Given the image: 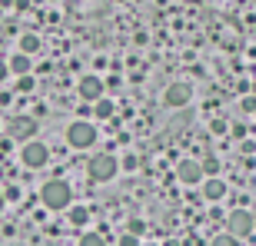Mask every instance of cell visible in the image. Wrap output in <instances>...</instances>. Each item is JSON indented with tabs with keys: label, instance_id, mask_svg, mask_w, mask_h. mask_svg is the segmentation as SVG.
Masks as SVG:
<instances>
[{
	"label": "cell",
	"instance_id": "cell-3",
	"mask_svg": "<svg viewBox=\"0 0 256 246\" xmlns=\"http://www.w3.org/2000/svg\"><path fill=\"white\" fill-rule=\"evenodd\" d=\"M116 170H120V160L110 156V153H100V156H94V160L86 163V173H90V180H96V183L114 180Z\"/></svg>",
	"mask_w": 256,
	"mask_h": 246
},
{
	"label": "cell",
	"instance_id": "cell-17",
	"mask_svg": "<svg viewBox=\"0 0 256 246\" xmlns=\"http://www.w3.org/2000/svg\"><path fill=\"white\" fill-rule=\"evenodd\" d=\"M80 246H106V240L100 236V233H86V236L80 240Z\"/></svg>",
	"mask_w": 256,
	"mask_h": 246
},
{
	"label": "cell",
	"instance_id": "cell-11",
	"mask_svg": "<svg viewBox=\"0 0 256 246\" xmlns=\"http://www.w3.org/2000/svg\"><path fill=\"white\" fill-rule=\"evenodd\" d=\"M10 74L30 76V57H27V54H17V57H10Z\"/></svg>",
	"mask_w": 256,
	"mask_h": 246
},
{
	"label": "cell",
	"instance_id": "cell-18",
	"mask_svg": "<svg viewBox=\"0 0 256 246\" xmlns=\"http://www.w3.org/2000/svg\"><path fill=\"white\" fill-rule=\"evenodd\" d=\"M143 230H146V223H143V220H130L126 233H133V236H143Z\"/></svg>",
	"mask_w": 256,
	"mask_h": 246
},
{
	"label": "cell",
	"instance_id": "cell-12",
	"mask_svg": "<svg viewBox=\"0 0 256 246\" xmlns=\"http://www.w3.org/2000/svg\"><path fill=\"white\" fill-rule=\"evenodd\" d=\"M40 47H44V40H40L37 34H24V37H20V54H27V57H30V54H37Z\"/></svg>",
	"mask_w": 256,
	"mask_h": 246
},
{
	"label": "cell",
	"instance_id": "cell-5",
	"mask_svg": "<svg viewBox=\"0 0 256 246\" xmlns=\"http://www.w3.org/2000/svg\"><path fill=\"white\" fill-rule=\"evenodd\" d=\"M20 160H24V166H30V170H40V166H47L50 160V150H47V143H40V140H30L24 150H20Z\"/></svg>",
	"mask_w": 256,
	"mask_h": 246
},
{
	"label": "cell",
	"instance_id": "cell-6",
	"mask_svg": "<svg viewBox=\"0 0 256 246\" xmlns=\"http://www.w3.org/2000/svg\"><path fill=\"white\" fill-rule=\"evenodd\" d=\"M76 90H80V100H86V104H100L106 84L96 74H86V76H80V86H76Z\"/></svg>",
	"mask_w": 256,
	"mask_h": 246
},
{
	"label": "cell",
	"instance_id": "cell-15",
	"mask_svg": "<svg viewBox=\"0 0 256 246\" xmlns=\"http://www.w3.org/2000/svg\"><path fill=\"white\" fill-rule=\"evenodd\" d=\"M110 116H114V104L110 100H100L96 104V120H110Z\"/></svg>",
	"mask_w": 256,
	"mask_h": 246
},
{
	"label": "cell",
	"instance_id": "cell-21",
	"mask_svg": "<svg viewBox=\"0 0 256 246\" xmlns=\"http://www.w3.org/2000/svg\"><path fill=\"white\" fill-rule=\"evenodd\" d=\"M7 76H10V64H7V60H0V84H4Z\"/></svg>",
	"mask_w": 256,
	"mask_h": 246
},
{
	"label": "cell",
	"instance_id": "cell-25",
	"mask_svg": "<svg viewBox=\"0 0 256 246\" xmlns=\"http://www.w3.org/2000/svg\"><path fill=\"white\" fill-rule=\"evenodd\" d=\"M0 210H4V193H0Z\"/></svg>",
	"mask_w": 256,
	"mask_h": 246
},
{
	"label": "cell",
	"instance_id": "cell-14",
	"mask_svg": "<svg viewBox=\"0 0 256 246\" xmlns=\"http://www.w3.org/2000/svg\"><path fill=\"white\" fill-rule=\"evenodd\" d=\"M200 166H203V173H206L210 180H216V173H220V160H216V156H206Z\"/></svg>",
	"mask_w": 256,
	"mask_h": 246
},
{
	"label": "cell",
	"instance_id": "cell-19",
	"mask_svg": "<svg viewBox=\"0 0 256 246\" xmlns=\"http://www.w3.org/2000/svg\"><path fill=\"white\" fill-rule=\"evenodd\" d=\"M34 86H37V84H34L30 76H20V80H17V90H20V94H30Z\"/></svg>",
	"mask_w": 256,
	"mask_h": 246
},
{
	"label": "cell",
	"instance_id": "cell-7",
	"mask_svg": "<svg viewBox=\"0 0 256 246\" xmlns=\"http://www.w3.org/2000/svg\"><path fill=\"white\" fill-rule=\"evenodd\" d=\"M193 100V86L190 84H170L166 94H163V104L166 106H186Z\"/></svg>",
	"mask_w": 256,
	"mask_h": 246
},
{
	"label": "cell",
	"instance_id": "cell-20",
	"mask_svg": "<svg viewBox=\"0 0 256 246\" xmlns=\"http://www.w3.org/2000/svg\"><path fill=\"white\" fill-rule=\"evenodd\" d=\"M120 246H140V236H133V233H124V236H120Z\"/></svg>",
	"mask_w": 256,
	"mask_h": 246
},
{
	"label": "cell",
	"instance_id": "cell-8",
	"mask_svg": "<svg viewBox=\"0 0 256 246\" xmlns=\"http://www.w3.org/2000/svg\"><path fill=\"white\" fill-rule=\"evenodd\" d=\"M7 133L14 140H34V133H37V120H30V116H14L7 123Z\"/></svg>",
	"mask_w": 256,
	"mask_h": 246
},
{
	"label": "cell",
	"instance_id": "cell-1",
	"mask_svg": "<svg viewBox=\"0 0 256 246\" xmlns=\"http://www.w3.org/2000/svg\"><path fill=\"white\" fill-rule=\"evenodd\" d=\"M70 183H64V180H50V183H44V190H40V200H44V206L47 210H66L70 206Z\"/></svg>",
	"mask_w": 256,
	"mask_h": 246
},
{
	"label": "cell",
	"instance_id": "cell-10",
	"mask_svg": "<svg viewBox=\"0 0 256 246\" xmlns=\"http://www.w3.org/2000/svg\"><path fill=\"white\" fill-rule=\"evenodd\" d=\"M223 196H226V183H223V180H206V183H203V200L220 203Z\"/></svg>",
	"mask_w": 256,
	"mask_h": 246
},
{
	"label": "cell",
	"instance_id": "cell-28",
	"mask_svg": "<svg viewBox=\"0 0 256 246\" xmlns=\"http://www.w3.org/2000/svg\"><path fill=\"white\" fill-rule=\"evenodd\" d=\"M253 220H256V213H253Z\"/></svg>",
	"mask_w": 256,
	"mask_h": 246
},
{
	"label": "cell",
	"instance_id": "cell-4",
	"mask_svg": "<svg viewBox=\"0 0 256 246\" xmlns=\"http://www.w3.org/2000/svg\"><path fill=\"white\" fill-rule=\"evenodd\" d=\"M253 230H256V220H253L250 210H233V213L226 216V233H230V236L243 240V236H250Z\"/></svg>",
	"mask_w": 256,
	"mask_h": 246
},
{
	"label": "cell",
	"instance_id": "cell-2",
	"mask_svg": "<svg viewBox=\"0 0 256 246\" xmlns=\"http://www.w3.org/2000/svg\"><path fill=\"white\" fill-rule=\"evenodd\" d=\"M96 140H100V136H96V126H94V123L76 120V123H70V126H66V143H70L74 150H90Z\"/></svg>",
	"mask_w": 256,
	"mask_h": 246
},
{
	"label": "cell",
	"instance_id": "cell-23",
	"mask_svg": "<svg viewBox=\"0 0 256 246\" xmlns=\"http://www.w3.org/2000/svg\"><path fill=\"white\" fill-rule=\"evenodd\" d=\"M230 126H226V120H213V133H226Z\"/></svg>",
	"mask_w": 256,
	"mask_h": 246
},
{
	"label": "cell",
	"instance_id": "cell-24",
	"mask_svg": "<svg viewBox=\"0 0 256 246\" xmlns=\"http://www.w3.org/2000/svg\"><path fill=\"white\" fill-rule=\"evenodd\" d=\"M14 7H17V10H27V7H30V0H14Z\"/></svg>",
	"mask_w": 256,
	"mask_h": 246
},
{
	"label": "cell",
	"instance_id": "cell-9",
	"mask_svg": "<svg viewBox=\"0 0 256 246\" xmlns=\"http://www.w3.org/2000/svg\"><path fill=\"white\" fill-rule=\"evenodd\" d=\"M176 180L186 183V186H193V183L203 180V166H200V160H180L176 163Z\"/></svg>",
	"mask_w": 256,
	"mask_h": 246
},
{
	"label": "cell",
	"instance_id": "cell-26",
	"mask_svg": "<svg viewBox=\"0 0 256 246\" xmlns=\"http://www.w3.org/2000/svg\"><path fill=\"white\" fill-rule=\"evenodd\" d=\"M140 246H153V243H140Z\"/></svg>",
	"mask_w": 256,
	"mask_h": 246
},
{
	"label": "cell",
	"instance_id": "cell-16",
	"mask_svg": "<svg viewBox=\"0 0 256 246\" xmlns=\"http://www.w3.org/2000/svg\"><path fill=\"white\" fill-rule=\"evenodd\" d=\"M210 246H240L236 236H230V233H220V236H213V243Z\"/></svg>",
	"mask_w": 256,
	"mask_h": 246
},
{
	"label": "cell",
	"instance_id": "cell-22",
	"mask_svg": "<svg viewBox=\"0 0 256 246\" xmlns=\"http://www.w3.org/2000/svg\"><path fill=\"white\" fill-rule=\"evenodd\" d=\"M120 166H124V170H136V156H124Z\"/></svg>",
	"mask_w": 256,
	"mask_h": 246
},
{
	"label": "cell",
	"instance_id": "cell-27",
	"mask_svg": "<svg viewBox=\"0 0 256 246\" xmlns=\"http://www.w3.org/2000/svg\"><path fill=\"white\" fill-rule=\"evenodd\" d=\"M253 94H256V84H253Z\"/></svg>",
	"mask_w": 256,
	"mask_h": 246
},
{
	"label": "cell",
	"instance_id": "cell-13",
	"mask_svg": "<svg viewBox=\"0 0 256 246\" xmlns=\"http://www.w3.org/2000/svg\"><path fill=\"white\" fill-rule=\"evenodd\" d=\"M86 220H90L86 206H70V223H74V226H84Z\"/></svg>",
	"mask_w": 256,
	"mask_h": 246
}]
</instances>
